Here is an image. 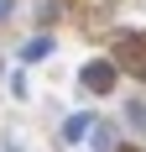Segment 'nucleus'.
Returning <instances> with one entry per match:
<instances>
[{"label":"nucleus","mask_w":146,"mask_h":152,"mask_svg":"<svg viewBox=\"0 0 146 152\" xmlns=\"http://www.w3.org/2000/svg\"><path fill=\"white\" fill-rule=\"evenodd\" d=\"M84 89H94V94H110V89H115V63H104V58L84 63Z\"/></svg>","instance_id":"obj_1"},{"label":"nucleus","mask_w":146,"mask_h":152,"mask_svg":"<svg viewBox=\"0 0 146 152\" xmlns=\"http://www.w3.org/2000/svg\"><path fill=\"white\" fill-rule=\"evenodd\" d=\"M89 137H94L89 152H115V147H120V126H115V121H94V126H89Z\"/></svg>","instance_id":"obj_2"},{"label":"nucleus","mask_w":146,"mask_h":152,"mask_svg":"<svg viewBox=\"0 0 146 152\" xmlns=\"http://www.w3.org/2000/svg\"><path fill=\"white\" fill-rule=\"evenodd\" d=\"M89 126H94V115H84V110H78V115H63V126H58L63 147H68V142H84V137H89Z\"/></svg>","instance_id":"obj_3"},{"label":"nucleus","mask_w":146,"mask_h":152,"mask_svg":"<svg viewBox=\"0 0 146 152\" xmlns=\"http://www.w3.org/2000/svg\"><path fill=\"white\" fill-rule=\"evenodd\" d=\"M5 89H11V100H16V105H26L31 94H37V89H31V74H26V63H21V68H11V79H5Z\"/></svg>","instance_id":"obj_4"},{"label":"nucleus","mask_w":146,"mask_h":152,"mask_svg":"<svg viewBox=\"0 0 146 152\" xmlns=\"http://www.w3.org/2000/svg\"><path fill=\"white\" fill-rule=\"evenodd\" d=\"M52 47H58L52 37H31V42H21V63H26V68H31V63H47Z\"/></svg>","instance_id":"obj_5"},{"label":"nucleus","mask_w":146,"mask_h":152,"mask_svg":"<svg viewBox=\"0 0 146 152\" xmlns=\"http://www.w3.org/2000/svg\"><path fill=\"white\" fill-rule=\"evenodd\" d=\"M16 16V0H0V21H11Z\"/></svg>","instance_id":"obj_6"},{"label":"nucleus","mask_w":146,"mask_h":152,"mask_svg":"<svg viewBox=\"0 0 146 152\" xmlns=\"http://www.w3.org/2000/svg\"><path fill=\"white\" fill-rule=\"evenodd\" d=\"M73 152H84V147H73Z\"/></svg>","instance_id":"obj_7"},{"label":"nucleus","mask_w":146,"mask_h":152,"mask_svg":"<svg viewBox=\"0 0 146 152\" xmlns=\"http://www.w3.org/2000/svg\"><path fill=\"white\" fill-rule=\"evenodd\" d=\"M115 152H125V147H115Z\"/></svg>","instance_id":"obj_8"}]
</instances>
